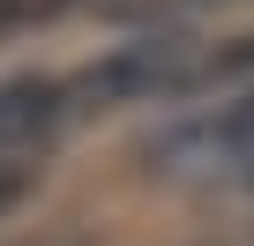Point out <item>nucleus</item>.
<instances>
[{
  "mask_svg": "<svg viewBox=\"0 0 254 246\" xmlns=\"http://www.w3.org/2000/svg\"><path fill=\"white\" fill-rule=\"evenodd\" d=\"M60 82H67L75 127L97 119V112H120V104H187V97H209V38H194V30H135L127 45L67 67Z\"/></svg>",
  "mask_w": 254,
  "mask_h": 246,
  "instance_id": "obj_1",
  "label": "nucleus"
},
{
  "mask_svg": "<svg viewBox=\"0 0 254 246\" xmlns=\"http://www.w3.org/2000/svg\"><path fill=\"white\" fill-rule=\"evenodd\" d=\"M142 164L157 179H247L254 187V90H232L217 104H194L142 142Z\"/></svg>",
  "mask_w": 254,
  "mask_h": 246,
  "instance_id": "obj_2",
  "label": "nucleus"
},
{
  "mask_svg": "<svg viewBox=\"0 0 254 246\" xmlns=\"http://www.w3.org/2000/svg\"><path fill=\"white\" fill-rule=\"evenodd\" d=\"M75 127L60 75H8L0 82V164H30Z\"/></svg>",
  "mask_w": 254,
  "mask_h": 246,
  "instance_id": "obj_3",
  "label": "nucleus"
},
{
  "mask_svg": "<svg viewBox=\"0 0 254 246\" xmlns=\"http://www.w3.org/2000/svg\"><path fill=\"white\" fill-rule=\"evenodd\" d=\"M202 8H217V0H90V15L127 23V30H187Z\"/></svg>",
  "mask_w": 254,
  "mask_h": 246,
  "instance_id": "obj_4",
  "label": "nucleus"
},
{
  "mask_svg": "<svg viewBox=\"0 0 254 246\" xmlns=\"http://www.w3.org/2000/svg\"><path fill=\"white\" fill-rule=\"evenodd\" d=\"M38 194V164H0V224Z\"/></svg>",
  "mask_w": 254,
  "mask_h": 246,
  "instance_id": "obj_5",
  "label": "nucleus"
},
{
  "mask_svg": "<svg viewBox=\"0 0 254 246\" xmlns=\"http://www.w3.org/2000/svg\"><path fill=\"white\" fill-rule=\"evenodd\" d=\"M15 246H75L67 231H38V239H15Z\"/></svg>",
  "mask_w": 254,
  "mask_h": 246,
  "instance_id": "obj_6",
  "label": "nucleus"
}]
</instances>
